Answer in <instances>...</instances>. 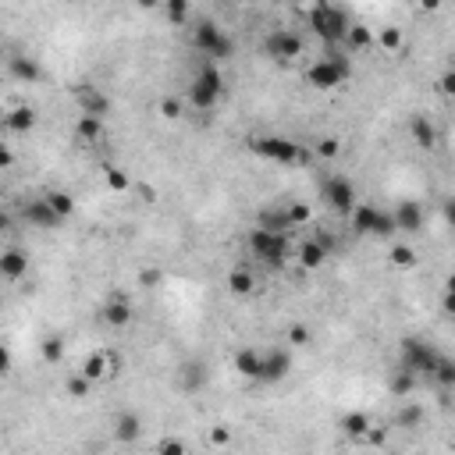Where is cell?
Returning <instances> with one entry per match:
<instances>
[{
    "instance_id": "1",
    "label": "cell",
    "mask_w": 455,
    "mask_h": 455,
    "mask_svg": "<svg viewBox=\"0 0 455 455\" xmlns=\"http://www.w3.org/2000/svg\"><path fill=\"white\" fill-rule=\"evenodd\" d=\"M249 249L257 260H264L267 267H285L292 260V246H288V232H267V228H253L249 232Z\"/></svg>"
},
{
    "instance_id": "2",
    "label": "cell",
    "mask_w": 455,
    "mask_h": 455,
    "mask_svg": "<svg viewBox=\"0 0 455 455\" xmlns=\"http://www.w3.org/2000/svg\"><path fill=\"white\" fill-rule=\"evenodd\" d=\"M220 96H224V75H220L217 61H206V64L196 72L192 86H189V103L199 107V111H210Z\"/></svg>"
},
{
    "instance_id": "3",
    "label": "cell",
    "mask_w": 455,
    "mask_h": 455,
    "mask_svg": "<svg viewBox=\"0 0 455 455\" xmlns=\"http://www.w3.org/2000/svg\"><path fill=\"white\" fill-rule=\"evenodd\" d=\"M349 213H352V232H356V235H377V239L395 235L391 213H384V210L373 206V203H359V206H352Z\"/></svg>"
},
{
    "instance_id": "4",
    "label": "cell",
    "mask_w": 455,
    "mask_h": 455,
    "mask_svg": "<svg viewBox=\"0 0 455 455\" xmlns=\"http://www.w3.org/2000/svg\"><path fill=\"white\" fill-rule=\"evenodd\" d=\"M349 22H352V18H349L342 8H331V4H317V8L310 11V29H313L324 43H342Z\"/></svg>"
},
{
    "instance_id": "5",
    "label": "cell",
    "mask_w": 455,
    "mask_h": 455,
    "mask_svg": "<svg viewBox=\"0 0 455 455\" xmlns=\"http://www.w3.org/2000/svg\"><path fill=\"white\" fill-rule=\"evenodd\" d=\"M349 75H352V64H349V57H342V54H331V57H324V61L310 64V72H306V82H310L313 89H335V86H342Z\"/></svg>"
},
{
    "instance_id": "6",
    "label": "cell",
    "mask_w": 455,
    "mask_h": 455,
    "mask_svg": "<svg viewBox=\"0 0 455 455\" xmlns=\"http://www.w3.org/2000/svg\"><path fill=\"white\" fill-rule=\"evenodd\" d=\"M249 150H253L257 157L274 160V164H299V160H306L303 150H299V142L281 139V135H260V139H249Z\"/></svg>"
},
{
    "instance_id": "7",
    "label": "cell",
    "mask_w": 455,
    "mask_h": 455,
    "mask_svg": "<svg viewBox=\"0 0 455 455\" xmlns=\"http://www.w3.org/2000/svg\"><path fill=\"white\" fill-rule=\"evenodd\" d=\"M434 363H437V352L427 345V342H420V338H405L402 342V363H398V370H405V373H427L430 377V370H434Z\"/></svg>"
},
{
    "instance_id": "8",
    "label": "cell",
    "mask_w": 455,
    "mask_h": 455,
    "mask_svg": "<svg viewBox=\"0 0 455 455\" xmlns=\"http://www.w3.org/2000/svg\"><path fill=\"white\" fill-rule=\"evenodd\" d=\"M264 50H267V57H271L274 64H288V61H296V57L303 54V36L292 33V29H274V33L267 36Z\"/></svg>"
},
{
    "instance_id": "9",
    "label": "cell",
    "mask_w": 455,
    "mask_h": 455,
    "mask_svg": "<svg viewBox=\"0 0 455 455\" xmlns=\"http://www.w3.org/2000/svg\"><path fill=\"white\" fill-rule=\"evenodd\" d=\"M320 199H324L335 213H342V217H345V213L356 206V185H352L345 174H335V178H327V181H324Z\"/></svg>"
},
{
    "instance_id": "10",
    "label": "cell",
    "mask_w": 455,
    "mask_h": 455,
    "mask_svg": "<svg viewBox=\"0 0 455 455\" xmlns=\"http://www.w3.org/2000/svg\"><path fill=\"white\" fill-rule=\"evenodd\" d=\"M391 220H395V232L416 235V232H423V206H420L416 199H402V203L395 206Z\"/></svg>"
},
{
    "instance_id": "11",
    "label": "cell",
    "mask_w": 455,
    "mask_h": 455,
    "mask_svg": "<svg viewBox=\"0 0 455 455\" xmlns=\"http://www.w3.org/2000/svg\"><path fill=\"white\" fill-rule=\"evenodd\" d=\"M288 370H292V356H288L285 349H271V352H264V370H260V381H264V384H278V381H285V377H288Z\"/></svg>"
},
{
    "instance_id": "12",
    "label": "cell",
    "mask_w": 455,
    "mask_h": 455,
    "mask_svg": "<svg viewBox=\"0 0 455 455\" xmlns=\"http://www.w3.org/2000/svg\"><path fill=\"white\" fill-rule=\"evenodd\" d=\"M22 217H26V224H29V228H43V232H50V228H57V224H61V217L50 210V203H47V199H29V203L22 206Z\"/></svg>"
},
{
    "instance_id": "13",
    "label": "cell",
    "mask_w": 455,
    "mask_h": 455,
    "mask_svg": "<svg viewBox=\"0 0 455 455\" xmlns=\"http://www.w3.org/2000/svg\"><path fill=\"white\" fill-rule=\"evenodd\" d=\"M75 100H79L82 114H93V118L111 114V100H107V93H100V89H96V86H89V82H82V86L75 89Z\"/></svg>"
},
{
    "instance_id": "14",
    "label": "cell",
    "mask_w": 455,
    "mask_h": 455,
    "mask_svg": "<svg viewBox=\"0 0 455 455\" xmlns=\"http://www.w3.org/2000/svg\"><path fill=\"white\" fill-rule=\"evenodd\" d=\"M29 274V253L26 249H4L0 253V278L4 281H22Z\"/></svg>"
},
{
    "instance_id": "15",
    "label": "cell",
    "mask_w": 455,
    "mask_h": 455,
    "mask_svg": "<svg viewBox=\"0 0 455 455\" xmlns=\"http://www.w3.org/2000/svg\"><path fill=\"white\" fill-rule=\"evenodd\" d=\"M8 72H11V79H18V82H26V86H33V82H40V79H43L40 61H36V57H29V54H15V57H8Z\"/></svg>"
},
{
    "instance_id": "16",
    "label": "cell",
    "mask_w": 455,
    "mask_h": 455,
    "mask_svg": "<svg viewBox=\"0 0 455 455\" xmlns=\"http://www.w3.org/2000/svg\"><path fill=\"white\" fill-rule=\"evenodd\" d=\"M217 40H220L217 22L199 18V22H196V29H192V50H199L203 57H210V54H213V47H217Z\"/></svg>"
},
{
    "instance_id": "17",
    "label": "cell",
    "mask_w": 455,
    "mask_h": 455,
    "mask_svg": "<svg viewBox=\"0 0 455 455\" xmlns=\"http://www.w3.org/2000/svg\"><path fill=\"white\" fill-rule=\"evenodd\" d=\"M235 370H239L246 381H260V370H264V352H257L253 345L239 349V352H235Z\"/></svg>"
},
{
    "instance_id": "18",
    "label": "cell",
    "mask_w": 455,
    "mask_h": 455,
    "mask_svg": "<svg viewBox=\"0 0 455 455\" xmlns=\"http://www.w3.org/2000/svg\"><path fill=\"white\" fill-rule=\"evenodd\" d=\"M103 324L107 327H128L132 324V306L125 296H111V303L103 306Z\"/></svg>"
},
{
    "instance_id": "19",
    "label": "cell",
    "mask_w": 455,
    "mask_h": 455,
    "mask_svg": "<svg viewBox=\"0 0 455 455\" xmlns=\"http://www.w3.org/2000/svg\"><path fill=\"white\" fill-rule=\"evenodd\" d=\"M139 434H142V416H139V412H121V416L114 420V437H118L121 444L139 441Z\"/></svg>"
},
{
    "instance_id": "20",
    "label": "cell",
    "mask_w": 455,
    "mask_h": 455,
    "mask_svg": "<svg viewBox=\"0 0 455 455\" xmlns=\"http://www.w3.org/2000/svg\"><path fill=\"white\" fill-rule=\"evenodd\" d=\"M296 257H299V267H303V271H317V267H324L327 249H324L317 239H306V242L296 249Z\"/></svg>"
},
{
    "instance_id": "21",
    "label": "cell",
    "mask_w": 455,
    "mask_h": 455,
    "mask_svg": "<svg viewBox=\"0 0 455 455\" xmlns=\"http://www.w3.org/2000/svg\"><path fill=\"white\" fill-rule=\"evenodd\" d=\"M409 132H412V142H416L420 150H434V146H437V128H434V121H427L423 114L412 118Z\"/></svg>"
},
{
    "instance_id": "22",
    "label": "cell",
    "mask_w": 455,
    "mask_h": 455,
    "mask_svg": "<svg viewBox=\"0 0 455 455\" xmlns=\"http://www.w3.org/2000/svg\"><path fill=\"white\" fill-rule=\"evenodd\" d=\"M342 43H345L349 50H370V47H373V29H370V26H359V22H349Z\"/></svg>"
},
{
    "instance_id": "23",
    "label": "cell",
    "mask_w": 455,
    "mask_h": 455,
    "mask_svg": "<svg viewBox=\"0 0 455 455\" xmlns=\"http://www.w3.org/2000/svg\"><path fill=\"white\" fill-rule=\"evenodd\" d=\"M4 125H8L15 135H26V132L36 128V111H33V107H15V111L4 114Z\"/></svg>"
},
{
    "instance_id": "24",
    "label": "cell",
    "mask_w": 455,
    "mask_h": 455,
    "mask_svg": "<svg viewBox=\"0 0 455 455\" xmlns=\"http://www.w3.org/2000/svg\"><path fill=\"white\" fill-rule=\"evenodd\" d=\"M228 292L232 296H253L257 292V274L246 271V267H235L232 274H228Z\"/></svg>"
},
{
    "instance_id": "25",
    "label": "cell",
    "mask_w": 455,
    "mask_h": 455,
    "mask_svg": "<svg viewBox=\"0 0 455 455\" xmlns=\"http://www.w3.org/2000/svg\"><path fill=\"white\" fill-rule=\"evenodd\" d=\"M206 381H210L206 363H185L181 366V388L185 391H199V388H206Z\"/></svg>"
},
{
    "instance_id": "26",
    "label": "cell",
    "mask_w": 455,
    "mask_h": 455,
    "mask_svg": "<svg viewBox=\"0 0 455 455\" xmlns=\"http://www.w3.org/2000/svg\"><path fill=\"white\" fill-rule=\"evenodd\" d=\"M75 135H79L82 142H96V139L103 135V118H93V114H79V121H75Z\"/></svg>"
},
{
    "instance_id": "27",
    "label": "cell",
    "mask_w": 455,
    "mask_h": 455,
    "mask_svg": "<svg viewBox=\"0 0 455 455\" xmlns=\"http://www.w3.org/2000/svg\"><path fill=\"white\" fill-rule=\"evenodd\" d=\"M260 228H267V232H288V213H285V206H274V210H264L260 213V220H257Z\"/></svg>"
},
{
    "instance_id": "28",
    "label": "cell",
    "mask_w": 455,
    "mask_h": 455,
    "mask_svg": "<svg viewBox=\"0 0 455 455\" xmlns=\"http://www.w3.org/2000/svg\"><path fill=\"white\" fill-rule=\"evenodd\" d=\"M373 43H377L384 54H398L405 40H402V29H395V26H384V29L373 36Z\"/></svg>"
},
{
    "instance_id": "29",
    "label": "cell",
    "mask_w": 455,
    "mask_h": 455,
    "mask_svg": "<svg viewBox=\"0 0 455 455\" xmlns=\"http://www.w3.org/2000/svg\"><path fill=\"white\" fill-rule=\"evenodd\" d=\"M79 373H86L93 384H96V381H103V377H111V370H107V356H103V352L86 356V363H82V370H79Z\"/></svg>"
},
{
    "instance_id": "30",
    "label": "cell",
    "mask_w": 455,
    "mask_h": 455,
    "mask_svg": "<svg viewBox=\"0 0 455 455\" xmlns=\"http://www.w3.org/2000/svg\"><path fill=\"white\" fill-rule=\"evenodd\" d=\"M430 377L448 391V388H455V359H448V356H437V363H434V370H430Z\"/></svg>"
},
{
    "instance_id": "31",
    "label": "cell",
    "mask_w": 455,
    "mask_h": 455,
    "mask_svg": "<svg viewBox=\"0 0 455 455\" xmlns=\"http://www.w3.org/2000/svg\"><path fill=\"white\" fill-rule=\"evenodd\" d=\"M342 430L349 437H366L370 434V416L366 412H345L342 416Z\"/></svg>"
},
{
    "instance_id": "32",
    "label": "cell",
    "mask_w": 455,
    "mask_h": 455,
    "mask_svg": "<svg viewBox=\"0 0 455 455\" xmlns=\"http://www.w3.org/2000/svg\"><path fill=\"white\" fill-rule=\"evenodd\" d=\"M164 15L171 26H185L189 22V0H164Z\"/></svg>"
},
{
    "instance_id": "33",
    "label": "cell",
    "mask_w": 455,
    "mask_h": 455,
    "mask_svg": "<svg viewBox=\"0 0 455 455\" xmlns=\"http://www.w3.org/2000/svg\"><path fill=\"white\" fill-rule=\"evenodd\" d=\"M43 199H47V203H50V210H54V213H57V217H61V220H64V217H68V213H72V210H75V199H72V196H68V192H47V196H43Z\"/></svg>"
},
{
    "instance_id": "34",
    "label": "cell",
    "mask_w": 455,
    "mask_h": 455,
    "mask_svg": "<svg viewBox=\"0 0 455 455\" xmlns=\"http://www.w3.org/2000/svg\"><path fill=\"white\" fill-rule=\"evenodd\" d=\"M103 181H107L111 192H128V189H132V181H128V174H125L121 167H107V171H103Z\"/></svg>"
},
{
    "instance_id": "35",
    "label": "cell",
    "mask_w": 455,
    "mask_h": 455,
    "mask_svg": "<svg viewBox=\"0 0 455 455\" xmlns=\"http://www.w3.org/2000/svg\"><path fill=\"white\" fill-rule=\"evenodd\" d=\"M391 264H395V267H412V264H416V249L405 246V242H395V246H391Z\"/></svg>"
},
{
    "instance_id": "36",
    "label": "cell",
    "mask_w": 455,
    "mask_h": 455,
    "mask_svg": "<svg viewBox=\"0 0 455 455\" xmlns=\"http://www.w3.org/2000/svg\"><path fill=\"white\" fill-rule=\"evenodd\" d=\"M285 213H288V224H292V228H303V224H310V220H313V210H310L306 203H292Z\"/></svg>"
},
{
    "instance_id": "37",
    "label": "cell",
    "mask_w": 455,
    "mask_h": 455,
    "mask_svg": "<svg viewBox=\"0 0 455 455\" xmlns=\"http://www.w3.org/2000/svg\"><path fill=\"white\" fill-rule=\"evenodd\" d=\"M310 338H313V335H310V327H306V324H292V327L285 331V342H288L292 349H303V345H310Z\"/></svg>"
},
{
    "instance_id": "38",
    "label": "cell",
    "mask_w": 455,
    "mask_h": 455,
    "mask_svg": "<svg viewBox=\"0 0 455 455\" xmlns=\"http://www.w3.org/2000/svg\"><path fill=\"white\" fill-rule=\"evenodd\" d=\"M61 359H64V342H61V338H47V342H43V363L57 366Z\"/></svg>"
},
{
    "instance_id": "39",
    "label": "cell",
    "mask_w": 455,
    "mask_h": 455,
    "mask_svg": "<svg viewBox=\"0 0 455 455\" xmlns=\"http://www.w3.org/2000/svg\"><path fill=\"white\" fill-rule=\"evenodd\" d=\"M317 157H324V160H335L338 153H342V142L335 139V135H324V139H317Z\"/></svg>"
},
{
    "instance_id": "40",
    "label": "cell",
    "mask_w": 455,
    "mask_h": 455,
    "mask_svg": "<svg viewBox=\"0 0 455 455\" xmlns=\"http://www.w3.org/2000/svg\"><path fill=\"white\" fill-rule=\"evenodd\" d=\"M89 388H93V381H89L86 373H75V377L68 381V395H72V398H86Z\"/></svg>"
},
{
    "instance_id": "41",
    "label": "cell",
    "mask_w": 455,
    "mask_h": 455,
    "mask_svg": "<svg viewBox=\"0 0 455 455\" xmlns=\"http://www.w3.org/2000/svg\"><path fill=\"white\" fill-rule=\"evenodd\" d=\"M232 54H235V43H232V36H224V33H220V40H217V47H213L210 61H228Z\"/></svg>"
},
{
    "instance_id": "42",
    "label": "cell",
    "mask_w": 455,
    "mask_h": 455,
    "mask_svg": "<svg viewBox=\"0 0 455 455\" xmlns=\"http://www.w3.org/2000/svg\"><path fill=\"white\" fill-rule=\"evenodd\" d=\"M160 118L178 121V118H181V100H178V96H164V100H160Z\"/></svg>"
},
{
    "instance_id": "43",
    "label": "cell",
    "mask_w": 455,
    "mask_h": 455,
    "mask_svg": "<svg viewBox=\"0 0 455 455\" xmlns=\"http://www.w3.org/2000/svg\"><path fill=\"white\" fill-rule=\"evenodd\" d=\"M412 381H416L412 373H405V370H398V373L391 377V391H395V395H409V391H412Z\"/></svg>"
},
{
    "instance_id": "44",
    "label": "cell",
    "mask_w": 455,
    "mask_h": 455,
    "mask_svg": "<svg viewBox=\"0 0 455 455\" xmlns=\"http://www.w3.org/2000/svg\"><path fill=\"white\" fill-rule=\"evenodd\" d=\"M420 420H423V409L420 405H409V409L398 412V427H416Z\"/></svg>"
},
{
    "instance_id": "45",
    "label": "cell",
    "mask_w": 455,
    "mask_h": 455,
    "mask_svg": "<svg viewBox=\"0 0 455 455\" xmlns=\"http://www.w3.org/2000/svg\"><path fill=\"white\" fill-rule=\"evenodd\" d=\"M160 278H164V274H160L157 267H146V271H139V285H142V288H157V285H160Z\"/></svg>"
},
{
    "instance_id": "46",
    "label": "cell",
    "mask_w": 455,
    "mask_h": 455,
    "mask_svg": "<svg viewBox=\"0 0 455 455\" xmlns=\"http://www.w3.org/2000/svg\"><path fill=\"white\" fill-rule=\"evenodd\" d=\"M228 441H232V430H228V427H213V430H210V444L224 448Z\"/></svg>"
},
{
    "instance_id": "47",
    "label": "cell",
    "mask_w": 455,
    "mask_h": 455,
    "mask_svg": "<svg viewBox=\"0 0 455 455\" xmlns=\"http://www.w3.org/2000/svg\"><path fill=\"white\" fill-rule=\"evenodd\" d=\"M437 89H441L444 96H451V93H455V75H451V72H444V75H441V82H437Z\"/></svg>"
},
{
    "instance_id": "48",
    "label": "cell",
    "mask_w": 455,
    "mask_h": 455,
    "mask_svg": "<svg viewBox=\"0 0 455 455\" xmlns=\"http://www.w3.org/2000/svg\"><path fill=\"white\" fill-rule=\"evenodd\" d=\"M103 356H107V370H111V373H121V366H125L121 352H103Z\"/></svg>"
},
{
    "instance_id": "49",
    "label": "cell",
    "mask_w": 455,
    "mask_h": 455,
    "mask_svg": "<svg viewBox=\"0 0 455 455\" xmlns=\"http://www.w3.org/2000/svg\"><path fill=\"white\" fill-rule=\"evenodd\" d=\"M160 451H167V455H181V451H185V441H171V437H167V441H160Z\"/></svg>"
},
{
    "instance_id": "50",
    "label": "cell",
    "mask_w": 455,
    "mask_h": 455,
    "mask_svg": "<svg viewBox=\"0 0 455 455\" xmlns=\"http://www.w3.org/2000/svg\"><path fill=\"white\" fill-rule=\"evenodd\" d=\"M11 373V352H8V345H0V377H8Z\"/></svg>"
},
{
    "instance_id": "51",
    "label": "cell",
    "mask_w": 455,
    "mask_h": 455,
    "mask_svg": "<svg viewBox=\"0 0 455 455\" xmlns=\"http://www.w3.org/2000/svg\"><path fill=\"white\" fill-rule=\"evenodd\" d=\"M11 150H8V142H0V171H4V167H11Z\"/></svg>"
},
{
    "instance_id": "52",
    "label": "cell",
    "mask_w": 455,
    "mask_h": 455,
    "mask_svg": "<svg viewBox=\"0 0 455 455\" xmlns=\"http://www.w3.org/2000/svg\"><path fill=\"white\" fill-rule=\"evenodd\" d=\"M11 224H15V217H11L8 210H0V235H4V232H11Z\"/></svg>"
},
{
    "instance_id": "53",
    "label": "cell",
    "mask_w": 455,
    "mask_h": 455,
    "mask_svg": "<svg viewBox=\"0 0 455 455\" xmlns=\"http://www.w3.org/2000/svg\"><path fill=\"white\" fill-rule=\"evenodd\" d=\"M139 196H142V203H153L157 199V189L153 185H139Z\"/></svg>"
},
{
    "instance_id": "54",
    "label": "cell",
    "mask_w": 455,
    "mask_h": 455,
    "mask_svg": "<svg viewBox=\"0 0 455 455\" xmlns=\"http://www.w3.org/2000/svg\"><path fill=\"white\" fill-rule=\"evenodd\" d=\"M135 4H139L142 11H153V8H160V0H135Z\"/></svg>"
},
{
    "instance_id": "55",
    "label": "cell",
    "mask_w": 455,
    "mask_h": 455,
    "mask_svg": "<svg viewBox=\"0 0 455 455\" xmlns=\"http://www.w3.org/2000/svg\"><path fill=\"white\" fill-rule=\"evenodd\" d=\"M420 8H423V11H437L441 0H420Z\"/></svg>"
},
{
    "instance_id": "56",
    "label": "cell",
    "mask_w": 455,
    "mask_h": 455,
    "mask_svg": "<svg viewBox=\"0 0 455 455\" xmlns=\"http://www.w3.org/2000/svg\"><path fill=\"white\" fill-rule=\"evenodd\" d=\"M0 199H4V185H0Z\"/></svg>"
},
{
    "instance_id": "57",
    "label": "cell",
    "mask_w": 455,
    "mask_h": 455,
    "mask_svg": "<svg viewBox=\"0 0 455 455\" xmlns=\"http://www.w3.org/2000/svg\"><path fill=\"white\" fill-rule=\"evenodd\" d=\"M0 313H4V299H0Z\"/></svg>"
}]
</instances>
